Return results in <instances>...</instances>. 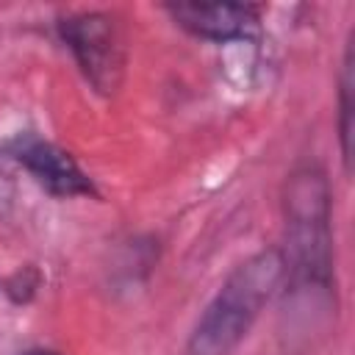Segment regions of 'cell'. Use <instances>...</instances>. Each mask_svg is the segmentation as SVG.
<instances>
[{"mask_svg": "<svg viewBox=\"0 0 355 355\" xmlns=\"http://www.w3.org/2000/svg\"><path fill=\"white\" fill-rule=\"evenodd\" d=\"M283 280L280 247H263L233 266L194 322L186 355H233Z\"/></svg>", "mask_w": 355, "mask_h": 355, "instance_id": "obj_1", "label": "cell"}, {"mask_svg": "<svg viewBox=\"0 0 355 355\" xmlns=\"http://www.w3.org/2000/svg\"><path fill=\"white\" fill-rule=\"evenodd\" d=\"M58 36L100 94H114L125 75V36L108 11H75L58 19Z\"/></svg>", "mask_w": 355, "mask_h": 355, "instance_id": "obj_3", "label": "cell"}, {"mask_svg": "<svg viewBox=\"0 0 355 355\" xmlns=\"http://www.w3.org/2000/svg\"><path fill=\"white\" fill-rule=\"evenodd\" d=\"M19 355H61V352H55V349H44V347H33V349H25V352H19Z\"/></svg>", "mask_w": 355, "mask_h": 355, "instance_id": "obj_8", "label": "cell"}, {"mask_svg": "<svg viewBox=\"0 0 355 355\" xmlns=\"http://www.w3.org/2000/svg\"><path fill=\"white\" fill-rule=\"evenodd\" d=\"M14 164H19L42 189L53 197H94L97 189L92 178L78 166V161L58 144L39 136H17L3 150Z\"/></svg>", "mask_w": 355, "mask_h": 355, "instance_id": "obj_4", "label": "cell"}, {"mask_svg": "<svg viewBox=\"0 0 355 355\" xmlns=\"http://www.w3.org/2000/svg\"><path fill=\"white\" fill-rule=\"evenodd\" d=\"M11 158L6 153H0V216H6L14 205L17 197V183H14V172H11Z\"/></svg>", "mask_w": 355, "mask_h": 355, "instance_id": "obj_7", "label": "cell"}, {"mask_svg": "<svg viewBox=\"0 0 355 355\" xmlns=\"http://www.w3.org/2000/svg\"><path fill=\"white\" fill-rule=\"evenodd\" d=\"M352 92H355V28L347 36L341 69H338V144L344 166L349 169V153H352Z\"/></svg>", "mask_w": 355, "mask_h": 355, "instance_id": "obj_6", "label": "cell"}, {"mask_svg": "<svg viewBox=\"0 0 355 355\" xmlns=\"http://www.w3.org/2000/svg\"><path fill=\"white\" fill-rule=\"evenodd\" d=\"M286 214V280L302 288H330L333 233H330V183L316 164L297 166L283 191Z\"/></svg>", "mask_w": 355, "mask_h": 355, "instance_id": "obj_2", "label": "cell"}, {"mask_svg": "<svg viewBox=\"0 0 355 355\" xmlns=\"http://www.w3.org/2000/svg\"><path fill=\"white\" fill-rule=\"evenodd\" d=\"M169 17L197 39L236 42L258 31L261 11L250 3H172Z\"/></svg>", "mask_w": 355, "mask_h": 355, "instance_id": "obj_5", "label": "cell"}]
</instances>
